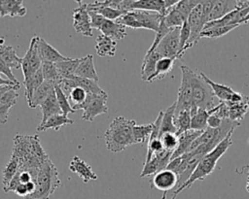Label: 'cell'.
Returning <instances> with one entry per match:
<instances>
[{
    "label": "cell",
    "instance_id": "6da1fadb",
    "mask_svg": "<svg viewBox=\"0 0 249 199\" xmlns=\"http://www.w3.org/2000/svg\"><path fill=\"white\" fill-rule=\"evenodd\" d=\"M234 129L231 130L227 137L209 153L205 154L196 165L195 171L193 172L190 179L178 189H175V191L172 194L171 199H176L179 193H181L183 190L189 188L192 186V184L196 181H203L208 175H210L216 168V164L218 160L226 153V151L229 149V148L232 145V134Z\"/></svg>",
    "mask_w": 249,
    "mask_h": 199
},
{
    "label": "cell",
    "instance_id": "7a4b0ae2",
    "mask_svg": "<svg viewBox=\"0 0 249 199\" xmlns=\"http://www.w3.org/2000/svg\"><path fill=\"white\" fill-rule=\"evenodd\" d=\"M135 124L136 122L133 119L124 116L115 117L104 133L107 149L111 152H120L133 145L132 128Z\"/></svg>",
    "mask_w": 249,
    "mask_h": 199
},
{
    "label": "cell",
    "instance_id": "3957f363",
    "mask_svg": "<svg viewBox=\"0 0 249 199\" xmlns=\"http://www.w3.org/2000/svg\"><path fill=\"white\" fill-rule=\"evenodd\" d=\"M240 122L225 118L218 128L207 127L192 144L189 151L196 155L204 156L213 150L229 134V132L239 126ZM188 151V152H189Z\"/></svg>",
    "mask_w": 249,
    "mask_h": 199
},
{
    "label": "cell",
    "instance_id": "277c9868",
    "mask_svg": "<svg viewBox=\"0 0 249 199\" xmlns=\"http://www.w3.org/2000/svg\"><path fill=\"white\" fill-rule=\"evenodd\" d=\"M58 170L48 158L40 167L36 181L35 191L26 196L25 199H50L56 188L60 186Z\"/></svg>",
    "mask_w": 249,
    "mask_h": 199
},
{
    "label": "cell",
    "instance_id": "5b68a950",
    "mask_svg": "<svg viewBox=\"0 0 249 199\" xmlns=\"http://www.w3.org/2000/svg\"><path fill=\"white\" fill-rule=\"evenodd\" d=\"M161 18L162 16L155 12L133 10L127 12L120 18H118L116 21L123 24L125 27L127 26L133 29L144 28L152 30L155 33H157L159 31Z\"/></svg>",
    "mask_w": 249,
    "mask_h": 199
},
{
    "label": "cell",
    "instance_id": "8992f818",
    "mask_svg": "<svg viewBox=\"0 0 249 199\" xmlns=\"http://www.w3.org/2000/svg\"><path fill=\"white\" fill-rule=\"evenodd\" d=\"M190 79L193 86V106L191 115L197 109H212L214 107V94L208 83L200 76L199 72L196 73L192 69L190 71Z\"/></svg>",
    "mask_w": 249,
    "mask_h": 199
},
{
    "label": "cell",
    "instance_id": "52a82bcc",
    "mask_svg": "<svg viewBox=\"0 0 249 199\" xmlns=\"http://www.w3.org/2000/svg\"><path fill=\"white\" fill-rule=\"evenodd\" d=\"M182 73L181 84L178 89V96L175 108V114H178L182 111H190L193 106V86L190 79L191 68L186 65H181L180 67Z\"/></svg>",
    "mask_w": 249,
    "mask_h": 199
},
{
    "label": "cell",
    "instance_id": "ba28073f",
    "mask_svg": "<svg viewBox=\"0 0 249 199\" xmlns=\"http://www.w3.org/2000/svg\"><path fill=\"white\" fill-rule=\"evenodd\" d=\"M107 99L108 95L106 92L102 94L88 93V97L81 107V109L84 111L82 115V119L91 122L97 116L107 114Z\"/></svg>",
    "mask_w": 249,
    "mask_h": 199
},
{
    "label": "cell",
    "instance_id": "9c48e42d",
    "mask_svg": "<svg viewBox=\"0 0 249 199\" xmlns=\"http://www.w3.org/2000/svg\"><path fill=\"white\" fill-rule=\"evenodd\" d=\"M39 36H33L29 47L22 57L21 61V71L23 74V82L28 81L30 78H32L40 69L42 66V60L39 56L38 50H37V41Z\"/></svg>",
    "mask_w": 249,
    "mask_h": 199
},
{
    "label": "cell",
    "instance_id": "30bf717a",
    "mask_svg": "<svg viewBox=\"0 0 249 199\" xmlns=\"http://www.w3.org/2000/svg\"><path fill=\"white\" fill-rule=\"evenodd\" d=\"M180 28L172 29L169 33H167L155 49V50L161 57H168L175 60L177 59L179 51Z\"/></svg>",
    "mask_w": 249,
    "mask_h": 199
},
{
    "label": "cell",
    "instance_id": "8fae6325",
    "mask_svg": "<svg viewBox=\"0 0 249 199\" xmlns=\"http://www.w3.org/2000/svg\"><path fill=\"white\" fill-rule=\"evenodd\" d=\"M77 4L78 7L73 10V27L77 33L86 37H91L93 34L87 7L83 1H77Z\"/></svg>",
    "mask_w": 249,
    "mask_h": 199
},
{
    "label": "cell",
    "instance_id": "7c38bea8",
    "mask_svg": "<svg viewBox=\"0 0 249 199\" xmlns=\"http://www.w3.org/2000/svg\"><path fill=\"white\" fill-rule=\"evenodd\" d=\"M187 22L191 29V36L187 45V50H189L197 44L200 39V34L205 26V23L202 20V1L193 9L188 17Z\"/></svg>",
    "mask_w": 249,
    "mask_h": 199
},
{
    "label": "cell",
    "instance_id": "4fadbf2b",
    "mask_svg": "<svg viewBox=\"0 0 249 199\" xmlns=\"http://www.w3.org/2000/svg\"><path fill=\"white\" fill-rule=\"evenodd\" d=\"M178 182L177 175L168 169H163L156 173L151 180V187L163 192L161 199L166 198V193L172 188H176Z\"/></svg>",
    "mask_w": 249,
    "mask_h": 199
},
{
    "label": "cell",
    "instance_id": "5bb4252c",
    "mask_svg": "<svg viewBox=\"0 0 249 199\" xmlns=\"http://www.w3.org/2000/svg\"><path fill=\"white\" fill-rule=\"evenodd\" d=\"M171 155H172V152L164 149L162 152L153 156L149 162L144 164L143 170L140 174V178H145L151 175H155L156 173L165 169L168 163L170 162Z\"/></svg>",
    "mask_w": 249,
    "mask_h": 199
},
{
    "label": "cell",
    "instance_id": "9a60e30c",
    "mask_svg": "<svg viewBox=\"0 0 249 199\" xmlns=\"http://www.w3.org/2000/svg\"><path fill=\"white\" fill-rule=\"evenodd\" d=\"M37 50L42 62L57 63L69 58L68 56H64L63 54H61L56 49H54L46 40L40 37H38L37 41Z\"/></svg>",
    "mask_w": 249,
    "mask_h": 199
},
{
    "label": "cell",
    "instance_id": "2e32d148",
    "mask_svg": "<svg viewBox=\"0 0 249 199\" xmlns=\"http://www.w3.org/2000/svg\"><path fill=\"white\" fill-rule=\"evenodd\" d=\"M69 169L73 173L77 174L85 183L97 180V175L92 171L91 167L82 158L75 155L69 164Z\"/></svg>",
    "mask_w": 249,
    "mask_h": 199
},
{
    "label": "cell",
    "instance_id": "e0dca14e",
    "mask_svg": "<svg viewBox=\"0 0 249 199\" xmlns=\"http://www.w3.org/2000/svg\"><path fill=\"white\" fill-rule=\"evenodd\" d=\"M101 34L111 38L114 41H119L124 39L126 36V30H125V26H124L123 24L117 22V21H113L107 18H103V20L101 21L98 29Z\"/></svg>",
    "mask_w": 249,
    "mask_h": 199
},
{
    "label": "cell",
    "instance_id": "ac0fdd59",
    "mask_svg": "<svg viewBox=\"0 0 249 199\" xmlns=\"http://www.w3.org/2000/svg\"><path fill=\"white\" fill-rule=\"evenodd\" d=\"M20 88V85H16L10 90H8L0 99V123L5 124L9 118L10 109L16 105L17 98L18 97V90Z\"/></svg>",
    "mask_w": 249,
    "mask_h": 199
},
{
    "label": "cell",
    "instance_id": "d6986e66",
    "mask_svg": "<svg viewBox=\"0 0 249 199\" xmlns=\"http://www.w3.org/2000/svg\"><path fill=\"white\" fill-rule=\"evenodd\" d=\"M227 108V118L232 121L240 122L249 111V97L244 95L242 101L237 103L224 102Z\"/></svg>",
    "mask_w": 249,
    "mask_h": 199
},
{
    "label": "cell",
    "instance_id": "ffe728a7",
    "mask_svg": "<svg viewBox=\"0 0 249 199\" xmlns=\"http://www.w3.org/2000/svg\"><path fill=\"white\" fill-rule=\"evenodd\" d=\"M203 131H196L193 129H190L184 133H182L181 135L178 136V146L176 148V149L173 151L172 155H171V159H174L176 157H179L183 154H185L186 152L189 151L192 144L194 143V141L202 133Z\"/></svg>",
    "mask_w": 249,
    "mask_h": 199
},
{
    "label": "cell",
    "instance_id": "44dd1931",
    "mask_svg": "<svg viewBox=\"0 0 249 199\" xmlns=\"http://www.w3.org/2000/svg\"><path fill=\"white\" fill-rule=\"evenodd\" d=\"M75 76L80 78H85L89 80H92L94 82L99 81V77L94 67L93 56L91 54H88L85 57H82L80 63L77 67Z\"/></svg>",
    "mask_w": 249,
    "mask_h": 199
},
{
    "label": "cell",
    "instance_id": "7402d4cb",
    "mask_svg": "<svg viewBox=\"0 0 249 199\" xmlns=\"http://www.w3.org/2000/svg\"><path fill=\"white\" fill-rule=\"evenodd\" d=\"M199 74L204 79V81L208 83V85L210 86L214 96H216V97H218V99H220V102H229V101L231 100L232 96L236 92L235 90H233L229 85L222 84V83H217L213 82L212 80H210V78H208L201 71H199Z\"/></svg>",
    "mask_w": 249,
    "mask_h": 199
},
{
    "label": "cell",
    "instance_id": "603a6c76",
    "mask_svg": "<svg viewBox=\"0 0 249 199\" xmlns=\"http://www.w3.org/2000/svg\"><path fill=\"white\" fill-rule=\"evenodd\" d=\"M22 0H0V17H23L26 9Z\"/></svg>",
    "mask_w": 249,
    "mask_h": 199
},
{
    "label": "cell",
    "instance_id": "cb8c5ba5",
    "mask_svg": "<svg viewBox=\"0 0 249 199\" xmlns=\"http://www.w3.org/2000/svg\"><path fill=\"white\" fill-rule=\"evenodd\" d=\"M160 58H161V56L155 50H147L141 65V79L144 82H148L150 78L154 75L156 70V64Z\"/></svg>",
    "mask_w": 249,
    "mask_h": 199
},
{
    "label": "cell",
    "instance_id": "d4e9b609",
    "mask_svg": "<svg viewBox=\"0 0 249 199\" xmlns=\"http://www.w3.org/2000/svg\"><path fill=\"white\" fill-rule=\"evenodd\" d=\"M133 10H141L148 12H155L161 16H164L166 13L165 0H137L132 3Z\"/></svg>",
    "mask_w": 249,
    "mask_h": 199
},
{
    "label": "cell",
    "instance_id": "484cf974",
    "mask_svg": "<svg viewBox=\"0 0 249 199\" xmlns=\"http://www.w3.org/2000/svg\"><path fill=\"white\" fill-rule=\"evenodd\" d=\"M117 50V42L112 40L111 38L99 34L96 38V45H95V51L97 55L104 57V56H114Z\"/></svg>",
    "mask_w": 249,
    "mask_h": 199
},
{
    "label": "cell",
    "instance_id": "4316f807",
    "mask_svg": "<svg viewBox=\"0 0 249 199\" xmlns=\"http://www.w3.org/2000/svg\"><path fill=\"white\" fill-rule=\"evenodd\" d=\"M41 111H42V119L40 125L44 124L51 116L62 114L60 107L58 105L55 92L52 93L42 104H41Z\"/></svg>",
    "mask_w": 249,
    "mask_h": 199
},
{
    "label": "cell",
    "instance_id": "83f0119b",
    "mask_svg": "<svg viewBox=\"0 0 249 199\" xmlns=\"http://www.w3.org/2000/svg\"><path fill=\"white\" fill-rule=\"evenodd\" d=\"M236 8V0L235 1H214L213 8L211 10V13L208 17L209 21H214L222 18L231 11H233Z\"/></svg>",
    "mask_w": 249,
    "mask_h": 199
},
{
    "label": "cell",
    "instance_id": "f1b7e54d",
    "mask_svg": "<svg viewBox=\"0 0 249 199\" xmlns=\"http://www.w3.org/2000/svg\"><path fill=\"white\" fill-rule=\"evenodd\" d=\"M54 86L55 84L50 82L44 81L43 83L35 90L33 97L31 99V102L28 104V106L31 109H35L38 106H41V104L52 94L54 92Z\"/></svg>",
    "mask_w": 249,
    "mask_h": 199
},
{
    "label": "cell",
    "instance_id": "f546056e",
    "mask_svg": "<svg viewBox=\"0 0 249 199\" xmlns=\"http://www.w3.org/2000/svg\"><path fill=\"white\" fill-rule=\"evenodd\" d=\"M215 106L210 110L197 109L191 115V129L196 131H204L208 127V117L214 112Z\"/></svg>",
    "mask_w": 249,
    "mask_h": 199
},
{
    "label": "cell",
    "instance_id": "4dcf8cb0",
    "mask_svg": "<svg viewBox=\"0 0 249 199\" xmlns=\"http://www.w3.org/2000/svg\"><path fill=\"white\" fill-rule=\"evenodd\" d=\"M0 57L10 69H19L21 67L22 57L18 56L15 48L12 46L0 45Z\"/></svg>",
    "mask_w": 249,
    "mask_h": 199
},
{
    "label": "cell",
    "instance_id": "1f68e13d",
    "mask_svg": "<svg viewBox=\"0 0 249 199\" xmlns=\"http://www.w3.org/2000/svg\"><path fill=\"white\" fill-rule=\"evenodd\" d=\"M74 121L69 118L67 116H64L62 114L55 115L51 116L44 124L38 125L37 131H46L48 129H53L55 131L59 130L64 125H70L73 124Z\"/></svg>",
    "mask_w": 249,
    "mask_h": 199
},
{
    "label": "cell",
    "instance_id": "d6a6232c",
    "mask_svg": "<svg viewBox=\"0 0 249 199\" xmlns=\"http://www.w3.org/2000/svg\"><path fill=\"white\" fill-rule=\"evenodd\" d=\"M175 108H176V103L174 102L165 111H163L161 124H160V137L164 133H176L177 129H176V126L174 123Z\"/></svg>",
    "mask_w": 249,
    "mask_h": 199
},
{
    "label": "cell",
    "instance_id": "836d02e7",
    "mask_svg": "<svg viewBox=\"0 0 249 199\" xmlns=\"http://www.w3.org/2000/svg\"><path fill=\"white\" fill-rule=\"evenodd\" d=\"M80 60H81V58L69 57L68 59H66L64 61L55 63L57 71H58L61 79H70V78L74 77L77 67L80 63Z\"/></svg>",
    "mask_w": 249,
    "mask_h": 199
},
{
    "label": "cell",
    "instance_id": "e575fe53",
    "mask_svg": "<svg viewBox=\"0 0 249 199\" xmlns=\"http://www.w3.org/2000/svg\"><path fill=\"white\" fill-rule=\"evenodd\" d=\"M175 59L168 58V57H161L159 59V61L156 64V70L154 75L150 78L148 83H152L156 80H161L163 79L168 73L171 72L173 68Z\"/></svg>",
    "mask_w": 249,
    "mask_h": 199
},
{
    "label": "cell",
    "instance_id": "d590c367",
    "mask_svg": "<svg viewBox=\"0 0 249 199\" xmlns=\"http://www.w3.org/2000/svg\"><path fill=\"white\" fill-rule=\"evenodd\" d=\"M162 20L168 28L175 29L180 28L187 21V18L175 7H172L162 16Z\"/></svg>",
    "mask_w": 249,
    "mask_h": 199
},
{
    "label": "cell",
    "instance_id": "8d00e7d4",
    "mask_svg": "<svg viewBox=\"0 0 249 199\" xmlns=\"http://www.w3.org/2000/svg\"><path fill=\"white\" fill-rule=\"evenodd\" d=\"M19 169V162L18 159L15 155H11L10 160L6 164V166L3 169V175H2V183H3V190L7 188L10 182L13 180V178L16 176V174L18 172Z\"/></svg>",
    "mask_w": 249,
    "mask_h": 199
},
{
    "label": "cell",
    "instance_id": "74e56055",
    "mask_svg": "<svg viewBox=\"0 0 249 199\" xmlns=\"http://www.w3.org/2000/svg\"><path fill=\"white\" fill-rule=\"evenodd\" d=\"M153 130V123L135 124L132 128L134 144H143L148 142Z\"/></svg>",
    "mask_w": 249,
    "mask_h": 199
},
{
    "label": "cell",
    "instance_id": "f35d334b",
    "mask_svg": "<svg viewBox=\"0 0 249 199\" xmlns=\"http://www.w3.org/2000/svg\"><path fill=\"white\" fill-rule=\"evenodd\" d=\"M43 82H44V78H43L41 69L28 81L23 82L24 87H25V96H26L28 104L31 102V99L33 97L35 90L43 83Z\"/></svg>",
    "mask_w": 249,
    "mask_h": 199
},
{
    "label": "cell",
    "instance_id": "ab89813d",
    "mask_svg": "<svg viewBox=\"0 0 249 199\" xmlns=\"http://www.w3.org/2000/svg\"><path fill=\"white\" fill-rule=\"evenodd\" d=\"M67 97L72 109L76 112L78 110H81L82 105L85 103L88 97V92L84 88L77 86L69 92Z\"/></svg>",
    "mask_w": 249,
    "mask_h": 199
},
{
    "label": "cell",
    "instance_id": "60d3db41",
    "mask_svg": "<svg viewBox=\"0 0 249 199\" xmlns=\"http://www.w3.org/2000/svg\"><path fill=\"white\" fill-rule=\"evenodd\" d=\"M174 123L176 126V135L179 136L182 133L191 129V112L182 111L174 116Z\"/></svg>",
    "mask_w": 249,
    "mask_h": 199
},
{
    "label": "cell",
    "instance_id": "b9f144b4",
    "mask_svg": "<svg viewBox=\"0 0 249 199\" xmlns=\"http://www.w3.org/2000/svg\"><path fill=\"white\" fill-rule=\"evenodd\" d=\"M41 71L43 74L44 81H46V82H50L54 84H57L61 80V77L59 76V73L57 71L55 63L42 62Z\"/></svg>",
    "mask_w": 249,
    "mask_h": 199
},
{
    "label": "cell",
    "instance_id": "7bdbcfd3",
    "mask_svg": "<svg viewBox=\"0 0 249 199\" xmlns=\"http://www.w3.org/2000/svg\"><path fill=\"white\" fill-rule=\"evenodd\" d=\"M239 25H226V26H215V27H210L208 29H204L201 34L200 38H210V39H216L220 38L234 28L238 27Z\"/></svg>",
    "mask_w": 249,
    "mask_h": 199
},
{
    "label": "cell",
    "instance_id": "ee69618b",
    "mask_svg": "<svg viewBox=\"0 0 249 199\" xmlns=\"http://www.w3.org/2000/svg\"><path fill=\"white\" fill-rule=\"evenodd\" d=\"M54 92H55V96H56V99H57V102L60 107L62 115L68 116L69 114H74L75 111L72 109L67 95L62 91V89L59 87L58 84H55Z\"/></svg>",
    "mask_w": 249,
    "mask_h": 199
},
{
    "label": "cell",
    "instance_id": "f6af8a7d",
    "mask_svg": "<svg viewBox=\"0 0 249 199\" xmlns=\"http://www.w3.org/2000/svg\"><path fill=\"white\" fill-rule=\"evenodd\" d=\"M191 36V29L187 21L180 28V38H179V51L177 55V59H181L184 52L187 50V45L189 43Z\"/></svg>",
    "mask_w": 249,
    "mask_h": 199
},
{
    "label": "cell",
    "instance_id": "bcb514c9",
    "mask_svg": "<svg viewBox=\"0 0 249 199\" xmlns=\"http://www.w3.org/2000/svg\"><path fill=\"white\" fill-rule=\"evenodd\" d=\"M164 150L162 143L160 141V139H154V140H149L148 141V145H147V155H146V159H145V163L149 162L153 156L162 152Z\"/></svg>",
    "mask_w": 249,
    "mask_h": 199
},
{
    "label": "cell",
    "instance_id": "7dc6e473",
    "mask_svg": "<svg viewBox=\"0 0 249 199\" xmlns=\"http://www.w3.org/2000/svg\"><path fill=\"white\" fill-rule=\"evenodd\" d=\"M163 149L173 153L178 146V136L175 133H164L160 137Z\"/></svg>",
    "mask_w": 249,
    "mask_h": 199
},
{
    "label": "cell",
    "instance_id": "c3c4849f",
    "mask_svg": "<svg viewBox=\"0 0 249 199\" xmlns=\"http://www.w3.org/2000/svg\"><path fill=\"white\" fill-rule=\"evenodd\" d=\"M201 1L198 0H180L174 6L187 19L194 8H196Z\"/></svg>",
    "mask_w": 249,
    "mask_h": 199
},
{
    "label": "cell",
    "instance_id": "681fc988",
    "mask_svg": "<svg viewBox=\"0 0 249 199\" xmlns=\"http://www.w3.org/2000/svg\"><path fill=\"white\" fill-rule=\"evenodd\" d=\"M109 2V0H108ZM96 13H98L99 15H101L102 17H104L105 18L107 19H110V20H113V21H116L118 18H120L122 16H124V14H126V12H124V11H120V10H116V9H113L111 7L108 6V4L106 6H103L101 7L100 9H98L96 11Z\"/></svg>",
    "mask_w": 249,
    "mask_h": 199
},
{
    "label": "cell",
    "instance_id": "f907efd6",
    "mask_svg": "<svg viewBox=\"0 0 249 199\" xmlns=\"http://www.w3.org/2000/svg\"><path fill=\"white\" fill-rule=\"evenodd\" d=\"M0 74H3L8 80H10L11 82L15 83H19V82L17 80V78L15 77V75L12 72V69H10L6 63L2 60V58L0 57Z\"/></svg>",
    "mask_w": 249,
    "mask_h": 199
},
{
    "label": "cell",
    "instance_id": "816d5d0a",
    "mask_svg": "<svg viewBox=\"0 0 249 199\" xmlns=\"http://www.w3.org/2000/svg\"><path fill=\"white\" fill-rule=\"evenodd\" d=\"M214 111H215V108H214ZM214 113V112H213ZM211 114L210 115V116L208 117V122H207V124H208V127H210V128H218L219 126H221V124H222V122H223V119L222 118H220V117H218L216 115H214V114Z\"/></svg>",
    "mask_w": 249,
    "mask_h": 199
},
{
    "label": "cell",
    "instance_id": "f5cc1de1",
    "mask_svg": "<svg viewBox=\"0 0 249 199\" xmlns=\"http://www.w3.org/2000/svg\"><path fill=\"white\" fill-rule=\"evenodd\" d=\"M16 84H20V83H15L11 82V81L8 80V79L2 78L1 75H0V87H1V86H5V85H16Z\"/></svg>",
    "mask_w": 249,
    "mask_h": 199
},
{
    "label": "cell",
    "instance_id": "db71d44e",
    "mask_svg": "<svg viewBox=\"0 0 249 199\" xmlns=\"http://www.w3.org/2000/svg\"><path fill=\"white\" fill-rule=\"evenodd\" d=\"M16 85H20V84H16ZM16 85H5V86H1V87H0V99H1V97H2L8 90H10L11 88H13V87L16 86Z\"/></svg>",
    "mask_w": 249,
    "mask_h": 199
},
{
    "label": "cell",
    "instance_id": "11a10c76",
    "mask_svg": "<svg viewBox=\"0 0 249 199\" xmlns=\"http://www.w3.org/2000/svg\"><path fill=\"white\" fill-rule=\"evenodd\" d=\"M248 21H249V13H248V15L245 17V18L242 20V24H246Z\"/></svg>",
    "mask_w": 249,
    "mask_h": 199
},
{
    "label": "cell",
    "instance_id": "9f6ffc18",
    "mask_svg": "<svg viewBox=\"0 0 249 199\" xmlns=\"http://www.w3.org/2000/svg\"><path fill=\"white\" fill-rule=\"evenodd\" d=\"M246 190H247V192H249V174H248V176H247V180H246Z\"/></svg>",
    "mask_w": 249,
    "mask_h": 199
},
{
    "label": "cell",
    "instance_id": "6f0895ef",
    "mask_svg": "<svg viewBox=\"0 0 249 199\" xmlns=\"http://www.w3.org/2000/svg\"><path fill=\"white\" fill-rule=\"evenodd\" d=\"M248 144H249V139H248Z\"/></svg>",
    "mask_w": 249,
    "mask_h": 199
}]
</instances>
